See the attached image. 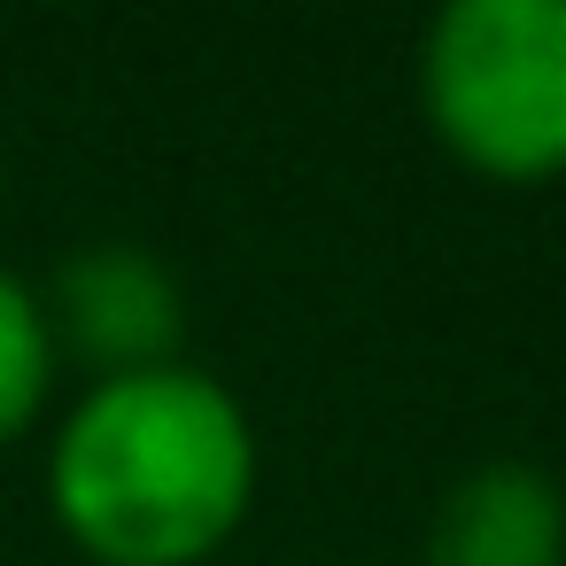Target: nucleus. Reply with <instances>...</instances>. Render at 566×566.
Instances as JSON below:
<instances>
[{
  "instance_id": "nucleus-1",
  "label": "nucleus",
  "mask_w": 566,
  "mask_h": 566,
  "mask_svg": "<svg viewBox=\"0 0 566 566\" xmlns=\"http://www.w3.org/2000/svg\"><path fill=\"white\" fill-rule=\"evenodd\" d=\"M264 481L249 403L202 365L109 373L55 419L48 512L94 566H210Z\"/></svg>"
},
{
  "instance_id": "nucleus-2",
  "label": "nucleus",
  "mask_w": 566,
  "mask_h": 566,
  "mask_svg": "<svg viewBox=\"0 0 566 566\" xmlns=\"http://www.w3.org/2000/svg\"><path fill=\"white\" fill-rule=\"evenodd\" d=\"M419 117L473 179H566V0H450L419 40Z\"/></svg>"
},
{
  "instance_id": "nucleus-3",
  "label": "nucleus",
  "mask_w": 566,
  "mask_h": 566,
  "mask_svg": "<svg viewBox=\"0 0 566 566\" xmlns=\"http://www.w3.org/2000/svg\"><path fill=\"white\" fill-rule=\"evenodd\" d=\"M40 303H48L55 349L86 357L94 380L179 365V342H187V287H179V272H171L156 249H140V241H94V249L63 256Z\"/></svg>"
},
{
  "instance_id": "nucleus-4",
  "label": "nucleus",
  "mask_w": 566,
  "mask_h": 566,
  "mask_svg": "<svg viewBox=\"0 0 566 566\" xmlns=\"http://www.w3.org/2000/svg\"><path fill=\"white\" fill-rule=\"evenodd\" d=\"M427 566H566V481L535 458L458 473L427 520Z\"/></svg>"
},
{
  "instance_id": "nucleus-5",
  "label": "nucleus",
  "mask_w": 566,
  "mask_h": 566,
  "mask_svg": "<svg viewBox=\"0 0 566 566\" xmlns=\"http://www.w3.org/2000/svg\"><path fill=\"white\" fill-rule=\"evenodd\" d=\"M55 365H63V349H55L40 287L0 264V450H9L17 434H32V419L48 411Z\"/></svg>"
}]
</instances>
